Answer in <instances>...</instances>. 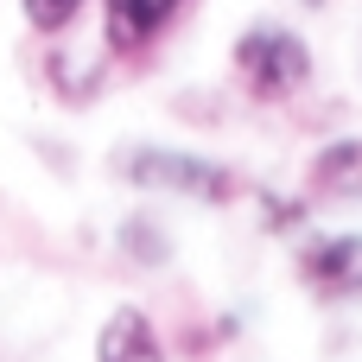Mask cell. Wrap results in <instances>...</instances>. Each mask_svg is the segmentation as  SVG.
Wrapping results in <instances>:
<instances>
[{"label": "cell", "mask_w": 362, "mask_h": 362, "mask_svg": "<svg viewBox=\"0 0 362 362\" xmlns=\"http://www.w3.org/2000/svg\"><path fill=\"white\" fill-rule=\"evenodd\" d=\"M235 76H242V89L255 102H286V95H299L312 83V51H305V38L293 25L261 19V25H248L235 38Z\"/></svg>", "instance_id": "obj_1"}, {"label": "cell", "mask_w": 362, "mask_h": 362, "mask_svg": "<svg viewBox=\"0 0 362 362\" xmlns=\"http://www.w3.org/2000/svg\"><path fill=\"white\" fill-rule=\"evenodd\" d=\"M121 178L146 185V191H172V197H197V204H229L242 191V178L216 159L197 153H172V146H127L121 153Z\"/></svg>", "instance_id": "obj_2"}, {"label": "cell", "mask_w": 362, "mask_h": 362, "mask_svg": "<svg viewBox=\"0 0 362 362\" xmlns=\"http://www.w3.org/2000/svg\"><path fill=\"white\" fill-rule=\"evenodd\" d=\"M299 280H305L318 299H331V305L362 299V235L356 229H344V235H312V242L299 248Z\"/></svg>", "instance_id": "obj_3"}, {"label": "cell", "mask_w": 362, "mask_h": 362, "mask_svg": "<svg viewBox=\"0 0 362 362\" xmlns=\"http://www.w3.org/2000/svg\"><path fill=\"white\" fill-rule=\"evenodd\" d=\"M191 0H102V25L115 51H146Z\"/></svg>", "instance_id": "obj_4"}, {"label": "cell", "mask_w": 362, "mask_h": 362, "mask_svg": "<svg viewBox=\"0 0 362 362\" xmlns=\"http://www.w3.org/2000/svg\"><path fill=\"white\" fill-rule=\"evenodd\" d=\"M95 362H165V344L140 305H115L108 325L95 331Z\"/></svg>", "instance_id": "obj_5"}, {"label": "cell", "mask_w": 362, "mask_h": 362, "mask_svg": "<svg viewBox=\"0 0 362 362\" xmlns=\"http://www.w3.org/2000/svg\"><path fill=\"white\" fill-rule=\"evenodd\" d=\"M305 185H312V197L362 204V140H331V146H318Z\"/></svg>", "instance_id": "obj_6"}, {"label": "cell", "mask_w": 362, "mask_h": 362, "mask_svg": "<svg viewBox=\"0 0 362 362\" xmlns=\"http://www.w3.org/2000/svg\"><path fill=\"white\" fill-rule=\"evenodd\" d=\"M121 248H127L140 267H159V261L172 255L165 229H159V223H146V216H127V223H121Z\"/></svg>", "instance_id": "obj_7"}, {"label": "cell", "mask_w": 362, "mask_h": 362, "mask_svg": "<svg viewBox=\"0 0 362 362\" xmlns=\"http://www.w3.org/2000/svg\"><path fill=\"white\" fill-rule=\"evenodd\" d=\"M19 6H25V25L32 32H64L89 0H19Z\"/></svg>", "instance_id": "obj_8"}, {"label": "cell", "mask_w": 362, "mask_h": 362, "mask_svg": "<svg viewBox=\"0 0 362 362\" xmlns=\"http://www.w3.org/2000/svg\"><path fill=\"white\" fill-rule=\"evenodd\" d=\"M312 6H325V0H312Z\"/></svg>", "instance_id": "obj_9"}]
</instances>
